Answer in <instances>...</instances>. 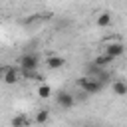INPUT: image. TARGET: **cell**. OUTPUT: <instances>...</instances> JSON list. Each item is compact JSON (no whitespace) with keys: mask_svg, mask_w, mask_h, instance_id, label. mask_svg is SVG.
Here are the masks:
<instances>
[{"mask_svg":"<svg viewBox=\"0 0 127 127\" xmlns=\"http://www.w3.org/2000/svg\"><path fill=\"white\" fill-rule=\"evenodd\" d=\"M77 87H79L85 95H95V93H99V91L103 89V83L97 81L95 77L85 75V77H79V79H77Z\"/></svg>","mask_w":127,"mask_h":127,"instance_id":"cell-1","label":"cell"},{"mask_svg":"<svg viewBox=\"0 0 127 127\" xmlns=\"http://www.w3.org/2000/svg\"><path fill=\"white\" fill-rule=\"evenodd\" d=\"M18 64H20V69H38V65H40V58H38L36 54L28 52V54H24V56L18 58Z\"/></svg>","mask_w":127,"mask_h":127,"instance_id":"cell-2","label":"cell"},{"mask_svg":"<svg viewBox=\"0 0 127 127\" xmlns=\"http://www.w3.org/2000/svg\"><path fill=\"white\" fill-rule=\"evenodd\" d=\"M56 103H58V107H62L64 111H67V109L73 107L75 99H73V95H71L69 91H60V93L56 95Z\"/></svg>","mask_w":127,"mask_h":127,"instance_id":"cell-3","label":"cell"},{"mask_svg":"<svg viewBox=\"0 0 127 127\" xmlns=\"http://www.w3.org/2000/svg\"><path fill=\"white\" fill-rule=\"evenodd\" d=\"M103 50H105L103 54H107L109 58H113V60H115V58H121V56H123V52H125V46H123L121 42H107Z\"/></svg>","mask_w":127,"mask_h":127,"instance_id":"cell-4","label":"cell"},{"mask_svg":"<svg viewBox=\"0 0 127 127\" xmlns=\"http://www.w3.org/2000/svg\"><path fill=\"white\" fill-rule=\"evenodd\" d=\"M20 79V71L16 69V67H12V65H8L6 67V73H4V83L6 85H16V81Z\"/></svg>","mask_w":127,"mask_h":127,"instance_id":"cell-5","label":"cell"},{"mask_svg":"<svg viewBox=\"0 0 127 127\" xmlns=\"http://www.w3.org/2000/svg\"><path fill=\"white\" fill-rule=\"evenodd\" d=\"M111 24H113V16L109 12H101V14L95 16V26L97 28H109Z\"/></svg>","mask_w":127,"mask_h":127,"instance_id":"cell-6","label":"cell"},{"mask_svg":"<svg viewBox=\"0 0 127 127\" xmlns=\"http://www.w3.org/2000/svg\"><path fill=\"white\" fill-rule=\"evenodd\" d=\"M46 65H48V69H60V67L65 65V60L62 56H48Z\"/></svg>","mask_w":127,"mask_h":127,"instance_id":"cell-7","label":"cell"},{"mask_svg":"<svg viewBox=\"0 0 127 127\" xmlns=\"http://www.w3.org/2000/svg\"><path fill=\"white\" fill-rule=\"evenodd\" d=\"M111 89H113V93H115V95H119V97H123V95H127V81H121V79H115V81L111 83Z\"/></svg>","mask_w":127,"mask_h":127,"instance_id":"cell-8","label":"cell"},{"mask_svg":"<svg viewBox=\"0 0 127 127\" xmlns=\"http://www.w3.org/2000/svg\"><path fill=\"white\" fill-rule=\"evenodd\" d=\"M10 125H12V127H28V125H30V119H28V115L20 113V115H14V117H12Z\"/></svg>","mask_w":127,"mask_h":127,"instance_id":"cell-9","label":"cell"},{"mask_svg":"<svg viewBox=\"0 0 127 127\" xmlns=\"http://www.w3.org/2000/svg\"><path fill=\"white\" fill-rule=\"evenodd\" d=\"M48 119H50V111L48 109H38L36 111V117H34V121L38 123V125H44V123H48Z\"/></svg>","mask_w":127,"mask_h":127,"instance_id":"cell-10","label":"cell"},{"mask_svg":"<svg viewBox=\"0 0 127 127\" xmlns=\"http://www.w3.org/2000/svg\"><path fill=\"white\" fill-rule=\"evenodd\" d=\"M93 64L99 65V67H107L109 64H113V58H109L107 54H101V56H97V58L93 60Z\"/></svg>","mask_w":127,"mask_h":127,"instance_id":"cell-11","label":"cell"},{"mask_svg":"<svg viewBox=\"0 0 127 127\" xmlns=\"http://www.w3.org/2000/svg\"><path fill=\"white\" fill-rule=\"evenodd\" d=\"M38 95H40L42 99L52 97V87H50L48 83H40V85H38Z\"/></svg>","mask_w":127,"mask_h":127,"instance_id":"cell-12","label":"cell"},{"mask_svg":"<svg viewBox=\"0 0 127 127\" xmlns=\"http://www.w3.org/2000/svg\"><path fill=\"white\" fill-rule=\"evenodd\" d=\"M22 75L26 79H40L38 77V69H22Z\"/></svg>","mask_w":127,"mask_h":127,"instance_id":"cell-13","label":"cell"},{"mask_svg":"<svg viewBox=\"0 0 127 127\" xmlns=\"http://www.w3.org/2000/svg\"><path fill=\"white\" fill-rule=\"evenodd\" d=\"M6 67H8V65H0V81L4 79V73H6Z\"/></svg>","mask_w":127,"mask_h":127,"instance_id":"cell-14","label":"cell"}]
</instances>
